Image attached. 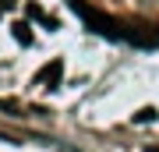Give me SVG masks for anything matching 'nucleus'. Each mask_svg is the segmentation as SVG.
I'll use <instances>...</instances> for the list:
<instances>
[{
	"label": "nucleus",
	"instance_id": "1",
	"mask_svg": "<svg viewBox=\"0 0 159 152\" xmlns=\"http://www.w3.org/2000/svg\"><path fill=\"white\" fill-rule=\"evenodd\" d=\"M60 74H64V60H53V64H46V67L35 74V85H43V89H57V85H60Z\"/></svg>",
	"mask_w": 159,
	"mask_h": 152
},
{
	"label": "nucleus",
	"instance_id": "2",
	"mask_svg": "<svg viewBox=\"0 0 159 152\" xmlns=\"http://www.w3.org/2000/svg\"><path fill=\"white\" fill-rule=\"evenodd\" d=\"M14 39L25 43V46L32 43V32H29V25H25V21H14Z\"/></svg>",
	"mask_w": 159,
	"mask_h": 152
},
{
	"label": "nucleus",
	"instance_id": "3",
	"mask_svg": "<svg viewBox=\"0 0 159 152\" xmlns=\"http://www.w3.org/2000/svg\"><path fill=\"white\" fill-rule=\"evenodd\" d=\"M152 120H156V110L152 106H145V110L134 113V124H152Z\"/></svg>",
	"mask_w": 159,
	"mask_h": 152
}]
</instances>
